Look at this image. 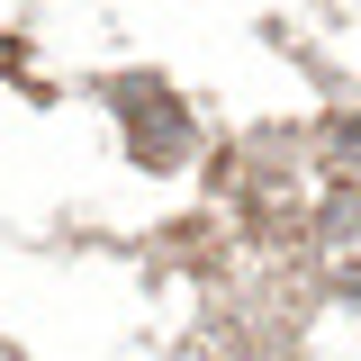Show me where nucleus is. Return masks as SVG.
Masks as SVG:
<instances>
[{
    "mask_svg": "<svg viewBox=\"0 0 361 361\" xmlns=\"http://www.w3.org/2000/svg\"><path fill=\"white\" fill-rule=\"evenodd\" d=\"M118 109H127V154H135V163L172 172L180 154H190V118H180V99H172V90L127 82V90H118Z\"/></svg>",
    "mask_w": 361,
    "mask_h": 361,
    "instance_id": "nucleus-1",
    "label": "nucleus"
}]
</instances>
